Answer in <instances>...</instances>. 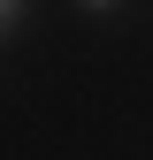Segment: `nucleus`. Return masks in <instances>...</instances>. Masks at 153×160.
<instances>
[{"instance_id":"f257e3e1","label":"nucleus","mask_w":153,"mask_h":160,"mask_svg":"<svg viewBox=\"0 0 153 160\" xmlns=\"http://www.w3.org/2000/svg\"><path fill=\"white\" fill-rule=\"evenodd\" d=\"M23 15H31V0H0V46L23 31Z\"/></svg>"},{"instance_id":"f03ea898","label":"nucleus","mask_w":153,"mask_h":160,"mask_svg":"<svg viewBox=\"0 0 153 160\" xmlns=\"http://www.w3.org/2000/svg\"><path fill=\"white\" fill-rule=\"evenodd\" d=\"M84 15H123V0H76Z\"/></svg>"}]
</instances>
